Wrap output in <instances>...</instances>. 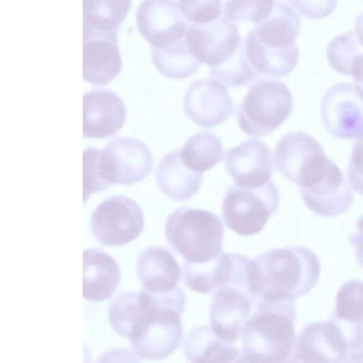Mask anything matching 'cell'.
Returning <instances> with one entry per match:
<instances>
[{
	"instance_id": "29",
	"label": "cell",
	"mask_w": 363,
	"mask_h": 363,
	"mask_svg": "<svg viewBox=\"0 0 363 363\" xmlns=\"http://www.w3.org/2000/svg\"><path fill=\"white\" fill-rule=\"evenodd\" d=\"M130 6L131 0H83V26L118 31Z\"/></svg>"
},
{
	"instance_id": "5",
	"label": "cell",
	"mask_w": 363,
	"mask_h": 363,
	"mask_svg": "<svg viewBox=\"0 0 363 363\" xmlns=\"http://www.w3.org/2000/svg\"><path fill=\"white\" fill-rule=\"evenodd\" d=\"M210 327L223 340L235 343L259 298L253 286L250 262L240 259L229 281L212 293Z\"/></svg>"
},
{
	"instance_id": "23",
	"label": "cell",
	"mask_w": 363,
	"mask_h": 363,
	"mask_svg": "<svg viewBox=\"0 0 363 363\" xmlns=\"http://www.w3.org/2000/svg\"><path fill=\"white\" fill-rule=\"evenodd\" d=\"M203 178V173L189 169L182 162L180 151L165 155L159 161L155 179L157 187L171 199L183 201L196 194Z\"/></svg>"
},
{
	"instance_id": "32",
	"label": "cell",
	"mask_w": 363,
	"mask_h": 363,
	"mask_svg": "<svg viewBox=\"0 0 363 363\" xmlns=\"http://www.w3.org/2000/svg\"><path fill=\"white\" fill-rule=\"evenodd\" d=\"M333 313L346 320L363 323V281L351 280L341 286Z\"/></svg>"
},
{
	"instance_id": "15",
	"label": "cell",
	"mask_w": 363,
	"mask_h": 363,
	"mask_svg": "<svg viewBox=\"0 0 363 363\" xmlns=\"http://www.w3.org/2000/svg\"><path fill=\"white\" fill-rule=\"evenodd\" d=\"M118 30H99L83 26V78L104 86L121 72Z\"/></svg>"
},
{
	"instance_id": "33",
	"label": "cell",
	"mask_w": 363,
	"mask_h": 363,
	"mask_svg": "<svg viewBox=\"0 0 363 363\" xmlns=\"http://www.w3.org/2000/svg\"><path fill=\"white\" fill-rule=\"evenodd\" d=\"M275 0H226L223 16L232 22L259 23L272 12Z\"/></svg>"
},
{
	"instance_id": "38",
	"label": "cell",
	"mask_w": 363,
	"mask_h": 363,
	"mask_svg": "<svg viewBox=\"0 0 363 363\" xmlns=\"http://www.w3.org/2000/svg\"><path fill=\"white\" fill-rule=\"evenodd\" d=\"M349 242L354 247L359 265L363 268V215L357 220L356 231L350 235Z\"/></svg>"
},
{
	"instance_id": "36",
	"label": "cell",
	"mask_w": 363,
	"mask_h": 363,
	"mask_svg": "<svg viewBox=\"0 0 363 363\" xmlns=\"http://www.w3.org/2000/svg\"><path fill=\"white\" fill-rule=\"evenodd\" d=\"M301 14L313 20L329 16L335 9L337 0H287Z\"/></svg>"
},
{
	"instance_id": "37",
	"label": "cell",
	"mask_w": 363,
	"mask_h": 363,
	"mask_svg": "<svg viewBox=\"0 0 363 363\" xmlns=\"http://www.w3.org/2000/svg\"><path fill=\"white\" fill-rule=\"evenodd\" d=\"M347 176L352 188L363 196V135L358 138L352 148Z\"/></svg>"
},
{
	"instance_id": "39",
	"label": "cell",
	"mask_w": 363,
	"mask_h": 363,
	"mask_svg": "<svg viewBox=\"0 0 363 363\" xmlns=\"http://www.w3.org/2000/svg\"><path fill=\"white\" fill-rule=\"evenodd\" d=\"M354 31L358 43L363 48V11L356 18Z\"/></svg>"
},
{
	"instance_id": "14",
	"label": "cell",
	"mask_w": 363,
	"mask_h": 363,
	"mask_svg": "<svg viewBox=\"0 0 363 363\" xmlns=\"http://www.w3.org/2000/svg\"><path fill=\"white\" fill-rule=\"evenodd\" d=\"M138 30L151 48H162L184 37L188 27L174 0H143L135 13Z\"/></svg>"
},
{
	"instance_id": "19",
	"label": "cell",
	"mask_w": 363,
	"mask_h": 363,
	"mask_svg": "<svg viewBox=\"0 0 363 363\" xmlns=\"http://www.w3.org/2000/svg\"><path fill=\"white\" fill-rule=\"evenodd\" d=\"M126 117L125 105L114 92L94 89L83 96L84 138H105L115 135Z\"/></svg>"
},
{
	"instance_id": "28",
	"label": "cell",
	"mask_w": 363,
	"mask_h": 363,
	"mask_svg": "<svg viewBox=\"0 0 363 363\" xmlns=\"http://www.w3.org/2000/svg\"><path fill=\"white\" fill-rule=\"evenodd\" d=\"M151 57L158 72L173 79L187 78L201 65L190 52L184 37L162 48H151Z\"/></svg>"
},
{
	"instance_id": "9",
	"label": "cell",
	"mask_w": 363,
	"mask_h": 363,
	"mask_svg": "<svg viewBox=\"0 0 363 363\" xmlns=\"http://www.w3.org/2000/svg\"><path fill=\"white\" fill-rule=\"evenodd\" d=\"M144 216L138 204L124 196L101 202L91 217L95 238L107 246H121L135 240L144 228Z\"/></svg>"
},
{
	"instance_id": "26",
	"label": "cell",
	"mask_w": 363,
	"mask_h": 363,
	"mask_svg": "<svg viewBox=\"0 0 363 363\" xmlns=\"http://www.w3.org/2000/svg\"><path fill=\"white\" fill-rule=\"evenodd\" d=\"M238 253L221 252L212 260L202 264L184 261L182 278L194 291L210 294L226 284L235 267Z\"/></svg>"
},
{
	"instance_id": "1",
	"label": "cell",
	"mask_w": 363,
	"mask_h": 363,
	"mask_svg": "<svg viewBox=\"0 0 363 363\" xmlns=\"http://www.w3.org/2000/svg\"><path fill=\"white\" fill-rule=\"evenodd\" d=\"M185 303L179 286L163 294L145 289L123 292L111 301L108 321L115 332L128 339L137 357L158 360L174 352L182 340Z\"/></svg>"
},
{
	"instance_id": "27",
	"label": "cell",
	"mask_w": 363,
	"mask_h": 363,
	"mask_svg": "<svg viewBox=\"0 0 363 363\" xmlns=\"http://www.w3.org/2000/svg\"><path fill=\"white\" fill-rule=\"evenodd\" d=\"M179 151L183 163L191 171L199 173L214 167L223 155L221 140L209 130L192 135Z\"/></svg>"
},
{
	"instance_id": "3",
	"label": "cell",
	"mask_w": 363,
	"mask_h": 363,
	"mask_svg": "<svg viewBox=\"0 0 363 363\" xmlns=\"http://www.w3.org/2000/svg\"><path fill=\"white\" fill-rule=\"evenodd\" d=\"M293 300L259 298L240 333L243 362H290L295 345Z\"/></svg>"
},
{
	"instance_id": "25",
	"label": "cell",
	"mask_w": 363,
	"mask_h": 363,
	"mask_svg": "<svg viewBox=\"0 0 363 363\" xmlns=\"http://www.w3.org/2000/svg\"><path fill=\"white\" fill-rule=\"evenodd\" d=\"M247 57L259 74L273 77H284L297 65L298 50L296 45L285 49L273 48L262 44L252 29L245 40Z\"/></svg>"
},
{
	"instance_id": "12",
	"label": "cell",
	"mask_w": 363,
	"mask_h": 363,
	"mask_svg": "<svg viewBox=\"0 0 363 363\" xmlns=\"http://www.w3.org/2000/svg\"><path fill=\"white\" fill-rule=\"evenodd\" d=\"M184 38L191 55L209 67L225 63L244 44L237 26L224 16L206 24H188Z\"/></svg>"
},
{
	"instance_id": "22",
	"label": "cell",
	"mask_w": 363,
	"mask_h": 363,
	"mask_svg": "<svg viewBox=\"0 0 363 363\" xmlns=\"http://www.w3.org/2000/svg\"><path fill=\"white\" fill-rule=\"evenodd\" d=\"M183 352L191 362H243L241 347L226 342L210 326L193 328L182 342Z\"/></svg>"
},
{
	"instance_id": "13",
	"label": "cell",
	"mask_w": 363,
	"mask_h": 363,
	"mask_svg": "<svg viewBox=\"0 0 363 363\" xmlns=\"http://www.w3.org/2000/svg\"><path fill=\"white\" fill-rule=\"evenodd\" d=\"M290 362H352L347 342L337 324L326 321L304 326L295 341Z\"/></svg>"
},
{
	"instance_id": "4",
	"label": "cell",
	"mask_w": 363,
	"mask_h": 363,
	"mask_svg": "<svg viewBox=\"0 0 363 363\" xmlns=\"http://www.w3.org/2000/svg\"><path fill=\"white\" fill-rule=\"evenodd\" d=\"M164 232L169 245L184 261L202 264L220 252L224 225L211 211L181 207L167 218Z\"/></svg>"
},
{
	"instance_id": "35",
	"label": "cell",
	"mask_w": 363,
	"mask_h": 363,
	"mask_svg": "<svg viewBox=\"0 0 363 363\" xmlns=\"http://www.w3.org/2000/svg\"><path fill=\"white\" fill-rule=\"evenodd\" d=\"M100 150L89 147L83 152L84 160V202L96 192L104 190L108 186L102 178L99 167Z\"/></svg>"
},
{
	"instance_id": "17",
	"label": "cell",
	"mask_w": 363,
	"mask_h": 363,
	"mask_svg": "<svg viewBox=\"0 0 363 363\" xmlns=\"http://www.w3.org/2000/svg\"><path fill=\"white\" fill-rule=\"evenodd\" d=\"M225 165L236 184L248 188L267 184L274 172L270 148L257 138L246 140L227 150Z\"/></svg>"
},
{
	"instance_id": "34",
	"label": "cell",
	"mask_w": 363,
	"mask_h": 363,
	"mask_svg": "<svg viewBox=\"0 0 363 363\" xmlns=\"http://www.w3.org/2000/svg\"><path fill=\"white\" fill-rule=\"evenodd\" d=\"M178 4L184 18L196 25L215 21L222 13V0H178Z\"/></svg>"
},
{
	"instance_id": "20",
	"label": "cell",
	"mask_w": 363,
	"mask_h": 363,
	"mask_svg": "<svg viewBox=\"0 0 363 363\" xmlns=\"http://www.w3.org/2000/svg\"><path fill=\"white\" fill-rule=\"evenodd\" d=\"M137 272L143 289L153 294L176 289L182 274L172 253L160 246L150 247L140 253L137 260Z\"/></svg>"
},
{
	"instance_id": "7",
	"label": "cell",
	"mask_w": 363,
	"mask_h": 363,
	"mask_svg": "<svg viewBox=\"0 0 363 363\" xmlns=\"http://www.w3.org/2000/svg\"><path fill=\"white\" fill-rule=\"evenodd\" d=\"M279 201L277 186L270 181L256 188L233 184L222 204L226 225L235 233L250 236L259 233L276 212Z\"/></svg>"
},
{
	"instance_id": "2",
	"label": "cell",
	"mask_w": 363,
	"mask_h": 363,
	"mask_svg": "<svg viewBox=\"0 0 363 363\" xmlns=\"http://www.w3.org/2000/svg\"><path fill=\"white\" fill-rule=\"evenodd\" d=\"M257 296L267 301L293 300L308 293L320 273L316 255L302 245L262 252L252 259Z\"/></svg>"
},
{
	"instance_id": "10",
	"label": "cell",
	"mask_w": 363,
	"mask_h": 363,
	"mask_svg": "<svg viewBox=\"0 0 363 363\" xmlns=\"http://www.w3.org/2000/svg\"><path fill=\"white\" fill-rule=\"evenodd\" d=\"M320 115L325 128L333 136L359 138L363 135V89L357 83L333 85L323 96Z\"/></svg>"
},
{
	"instance_id": "16",
	"label": "cell",
	"mask_w": 363,
	"mask_h": 363,
	"mask_svg": "<svg viewBox=\"0 0 363 363\" xmlns=\"http://www.w3.org/2000/svg\"><path fill=\"white\" fill-rule=\"evenodd\" d=\"M183 108L193 122L208 128L225 121L233 113V104L226 87L220 81L208 78L188 86Z\"/></svg>"
},
{
	"instance_id": "30",
	"label": "cell",
	"mask_w": 363,
	"mask_h": 363,
	"mask_svg": "<svg viewBox=\"0 0 363 363\" xmlns=\"http://www.w3.org/2000/svg\"><path fill=\"white\" fill-rule=\"evenodd\" d=\"M363 52L354 30L336 36L327 46L326 55L330 67L337 72L350 75L357 57Z\"/></svg>"
},
{
	"instance_id": "24",
	"label": "cell",
	"mask_w": 363,
	"mask_h": 363,
	"mask_svg": "<svg viewBox=\"0 0 363 363\" xmlns=\"http://www.w3.org/2000/svg\"><path fill=\"white\" fill-rule=\"evenodd\" d=\"M301 27V17L288 4L275 1L273 10L252 29L257 38L273 48L285 49L294 45Z\"/></svg>"
},
{
	"instance_id": "31",
	"label": "cell",
	"mask_w": 363,
	"mask_h": 363,
	"mask_svg": "<svg viewBox=\"0 0 363 363\" xmlns=\"http://www.w3.org/2000/svg\"><path fill=\"white\" fill-rule=\"evenodd\" d=\"M209 72L225 86L231 87L245 85L259 75L247 57L245 43L225 63L216 67H209Z\"/></svg>"
},
{
	"instance_id": "6",
	"label": "cell",
	"mask_w": 363,
	"mask_h": 363,
	"mask_svg": "<svg viewBox=\"0 0 363 363\" xmlns=\"http://www.w3.org/2000/svg\"><path fill=\"white\" fill-rule=\"evenodd\" d=\"M293 108V96L282 82L262 79L249 89L236 111L240 129L249 136L261 137L279 127Z\"/></svg>"
},
{
	"instance_id": "11",
	"label": "cell",
	"mask_w": 363,
	"mask_h": 363,
	"mask_svg": "<svg viewBox=\"0 0 363 363\" xmlns=\"http://www.w3.org/2000/svg\"><path fill=\"white\" fill-rule=\"evenodd\" d=\"M152 157L147 146L131 138L111 140L100 150L99 166L104 181L111 184H133L152 170Z\"/></svg>"
},
{
	"instance_id": "18",
	"label": "cell",
	"mask_w": 363,
	"mask_h": 363,
	"mask_svg": "<svg viewBox=\"0 0 363 363\" xmlns=\"http://www.w3.org/2000/svg\"><path fill=\"white\" fill-rule=\"evenodd\" d=\"M307 207L324 217H335L345 213L351 206L354 194L339 167L330 160L323 174L313 184L300 188Z\"/></svg>"
},
{
	"instance_id": "21",
	"label": "cell",
	"mask_w": 363,
	"mask_h": 363,
	"mask_svg": "<svg viewBox=\"0 0 363 363\" xmlns=\"http://www.w3.org/2000/svg\"><path fill=\"white\" fill-rule=\"evenodd\" d=\"M121 269L116 261L101 249L83 252V296L92 302L109 298L117 289Z\"/></svg>"
},
{
	"instance_id": "8",
	"label": "cell",
	"mask_w": 363,
	"mask_h": 363,
	"mask_svg": "<svg viewBox=\"0 0 363 363\" xmlns=\"http://www.w3.org/2000/svg\"><path fill=\"white\" fill-rule=\"evenodd\" d=\"M329 161L321 145L311 135L301 131L284 135L277 142L274 152L277 169L300 188L315 182Z\"/></svg>"
}]
</instances>
